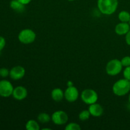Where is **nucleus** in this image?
Returning a JSON list of instances; mask_svg holds the SVG:
<instances>
[{"label":"nucleus","instance_id":"nucleus-1","mask_svg":"<svg viewBox=\"0 0 130 130\" xmlns=\"http://www.w3.org/2000/svg\"><path fill=\"white\" fill-rule=\"evenodd\" d=\"M118 0H98L97 6L101 13L111 15L116 12L118 7Z\"/></svg>","mask_w":130,"mask_h":130},{"label":"nucleus","instance_id":"nucleus-2","mask_svg":"<svg viewBox=\"0 0 130 130\" xmlns=\"http://www.w3.org/2000/svg\"><path fill=\"white\" fill-rule=\"evenodd\" d=\"M112 91L116 96H125L130 91L129 81L123 78L116 81L112 86Z\"/></svg>","mask_w":130,"mask_h":130},{"label":"nucleus","instance_id":"nucleus-3","mask_svg":"<svg viewBox=\"0 0 130 130\" xmlns=\"http://www.w3.org/2000/svg\"><path fill=\"white\" fill-rule=\"evenodd\" d=\"M123 66L120 60L114 58L107 62L105 67V71L109 76H116L123 71Z\"/></svg>","mask_w":130,"mask_h":130},{"label":"nucleus","instance_id":"nucleus-4","mask_svg":"<svg viewBox=\"0 0 130 130\" xmlns=\"http://www.w3.org/2000/svg\"><path fill=\"white\" fill-rule=\"evenodd\" d=\"M36 38V34L30 29H24L19 32L18 39L21 43L29 44L32 43Z\"/></svg>","mask_w":130,"mask_h":130},{"label":"nucleus","instance_id":"nucleus-5","mask_svg":"<svg viewBox=\"0 0 130 130\" xmlns=\"http://www.w3.org/2000/svg\"><path fill=\"white\" fill-rule=\"evenodd\" d=\"M81 98L85 104L91 105L97 102L99 95L96 91L93 89H85L81 93Z\"/></svg>","mask_w":130,"mask_h":130},{"label":"nucleus","instance_id":"nucleus-6","mask_svg":"<svg viewBox=\"0 0 130 130\" xmlns=\"http://www.w3.org/2000/svg\"><path fill=\"white\" fill-rule=\"evenodd\" d=\"M14 87L10 81L6 79L0 81V96L8 98L12 96Z\"/></svg>","mask_w":130,"mask_h":130},{"label":"nucleus","instance_id":"nucleus-7","mask_svg":"<svg viewBox=\"0 0 130 130\" xmlns=\"http://www.w3.org/2000/svg\"><path fill=\"white\" fill-rule=\"evenodd\" d=\"M52 121L56 125H63L67 123L69 116L67 113L63 110H57L51 116Z\"/></svg>","mask_w":130,"mask_h":130},{"label":"nucleus","instance_id":"nucleus-8","mask_svg":"<svg viewBox=\"0 0 130 130\" xmlns=\"http://www.w3.org/2000/svg\"><path fill=\"white\" fill-rule=\"evenodd\" d=\"M79 93L74 86H68L64 91V99L69 102H74L78 99Z\"/></svg>","mask_w":130,"mask_h":130},{"label":"nucleus","instance_id":"nucleus-9","mask_svg":"<svg viewBox=\"0 0 130 130\" xmlns=\"http://www.w3.org/2000/svg\"><path fill=\"white\" fill-rule=\"evenodd\" d=\"M25 74V69L20 66H17L12 67L10 71V77L11 79L18 81L24 77Z\"/></svg>","mask_w":130,"mask_h":130},{"label":"nucleus","instance_id":"nucleus-10","mask_svg":"<svg viewBox=\"0 0 130 130\" xmlns=\"http://www.w3.org/2000/svg\"><path fill=\"white\" fill-rule=\"evenodd\" d=\"M28 95L27 90L24 86H19L14 88L12 96L17 100L21 101L26 99Z\"/></svg>","mask_w":130,"mask_h":130},{"label":"nucleus","instance_id":"nucleus-11","mask_svg":"<svg viewBox=\"0 0 130 130\" xmlns=\"http://www.w3.org/2000/svg\"><path fill=\"white\" fill-rule=\"evenodd\" d=\"M88 110L91 114V116L95 117V118H99V117L102 116L104 113L103 107L100 104L96 102L89 105Z\"/></svg>","mask_w":130,"mask_h":130},{"label":"nucleus","instance_id":"nucleus-12","mask_svg":"<svg viewBox=\"0 0 130 130\" xmlns=\"http://www.w3.org/2000/svg\"><path fill=\"white\" fill-rule=\"evenodd\" d=\"M130 30V25L128 22H120L118 23L115 27L116 34L119 36H125Z\"/></svg>","mask_w":130,"mask_h":130},{"label":"nucleus","instance_id":"nucleus-13","mask_svg":"<svg viewBox=\"0 0 130 130\" xmlns=\"http://www.w3.org/2000/svg\"><path fill=\"white\" fill-rule=\"evenodd\" d=\"M51 96L55 102H59L64 99V91L59 88H55L51 92Z\"/></svg>","mask_w":130,"mask_h":130},{"label":"nucleus","instance_id":"nucleus-14","mask_svg":"<svg viewBox=\"0 0 130 130\" xmlns=\"http://www.w3.org/2000/svg\"><path fill=\"white\" fill-rule=\"evenodd\" d=\"M10 6L13 10L17 13H23L25 10V5L19 0H11Z\"/></svg>","mask_w":130,"mask_h":130},{"label":"nucleus","instance_id":"nucleus-15","mask_svg":"<svg viewBox=\"0 0 130 130\" xmlns=\"http://www.w3.org/2000/svg\"><path fill=\"white\" fill-rule=\"evenodd\" d=\"M25 128L27 130H39L40 129V126L36 121L30 119L27 121L25 124Z\"/></svg>","mask_w":130,"mask_h":130},{"label":"nucleus","instance_id":"nucleus-16","mask_svg":"<svg viewBox=\"0 0 130 130\" xmlns=\"http://www.w3.org/2000/svg\"><path fill=\"white\" fill-rule=\"evenodd\" d=\"M118 19L119 21L122 22H128L129 23L130 20V13L128 11H120L118 14Z\"/></svg>","mask_w":130,"mask_h":130},{"label":"nucleus","instance_id":"nucleus-17","mask_svg":"<svg viewBox=\"0 0 130 130\" xmlns=\"http://www.w3.org/2000/svg\"><path fill=\"white\" fill-rule=\"evenodd\" d=\"M38 120L41 123H43L44 124V123H49L52 120V118L50 116V114L45 112H42L38 114Z\"/></svg>","mask_w":130,"mask_h":130},{"label":"nucleus","instance_id":"nucleus-18","mask_svg":"<svg viewBox=\"0 0 130 130\" xmlns=\"http://www.w3.org/2000/svg\"><path fill=\"white\" fill-rule=\"evenodd\" d=\"M91 114H90V112H89L88 109V110H83L79 114L78 118L79 120L81 121H87L88 119H90Z\"/></svg>","mask_w":130,"mask_h":130},{"label":"nucleus","instance_id":"nucleus-19","mask_svg":"<svg viewBox=\"0 0 130 130\" xmlns=\"http://www.w3.org/2000/svg\"><path fill=\"white\" fill-rule=\"evenodd\" d=\"M81 129L79 124L76 123H70L65 127V129L66 130H80Z\"/></svg>","mask_w":130,"mask_h":130},{"label":"nucleus","instance_id":"nucleus-20","mask_svg":"<svg viewBox=\"0 0 130 130\" xmlns=\"http://www.w3.org/2000/svg\"><path fill=\"white\" fill-rule=\"evenodd\" d=\"M9 76H10V71L7 68L5 67L0 68V77L5 78Z\"/></svg>","mask_w":130,"mask_h":130},{"label":"nucleus","instance_id":"nucleus-21","mask_svg":"<svg viewBox=\"0 0 130 130\" xmlns=\"http://www.w3.org/2000/svg\"><path fill=\"white\" fill-rule=\"evenodd\" d=\"M123 67H126L130 66V56H125L121 60Z\"/></svg>","mask_w":130,"mask_h":130},{"label":"nucleus","instance_id":"nucleus-22","mask_svg":"<svg viewBox=\"0 0 130 130\" xmlns=\"http://www.w3.org/2000/svg\"><path fill=\"white\" fill-rule=\"evenodd\" d=\"M123 76H124V78L130 81V66L125 67L123 70Z\"/></svg>","mask_w":130,"mask_h":130},{"label":"nucleus","instance_id":"nucleus-23","mask_svg":"<svg viewBox=\"0 0 130 130\" xmlns=\"http://www.w3.org/2000/svg\"><path fill=\"white\" fill-rule=\"evenodd\" d=\"M6 45V39L4 37L0 36V52L4 49Z\"/></svg>","mask_w":130,"mask_h":130},{"label":"nucleus","instance_id":"nucleus-24","mask_svg":"<svg viewBox=\"0 0 130 130\" xmlns=\"http://www.w3.org/2000/svg\"><path fill=\"white\" fill-rule=\"evenodd\" d=\"M125 41L126 44H128V45L130 46V30L125 35Z\"/></svg>","mask_w":130,"mask_h":130},{"label":"nucleus","instance_id":"nucleus-25","mask_svg":"<svg viewBox=\"0 0 130 130\" xmlns=\"http://www.w3.org/2000/svg\"><path fill=\"white\" fill-rule=\"evenodd\" d=\"M19 1H20V2H21L22 3L24 4V5H28V4L30 3L31 2L32 0H19Z\"/></svg>","mask_w":130,"mask_h":130},{"label":"nucleus","instance_id":"nucleus-26","mask_svg":"<svg viewBox=\"0 0 130 130\" xmlns=\"http://www.w3.org/2000/svg\"><path fill=\"white\" fill-rule=\"evenodd\" d=\"M74 86L73 83L71 81H68V82H67V87H68V86Z\"/></svg>","mask_w":130,"mask_h":130},{"label":"nucleus","instance_id":"nucleus-27","mask_svg":"<svg viewBox=\"0 0 130 130\" xmlns=\"http://www.w3.org/2000/svg\"><path fill=\"white\" fill-rule=\"evenodd\" d=\"M43 130H46V129H48V130H51V129L50 128H43V129H42Z\"/></svg>","mask_w":130,"mask_h":130},{"label":"nucleus","instance_id":"nucleus-28","mask_svg":"<svg viewBox=\"0 0 130 130\" xmlns=\"http://www.w3.org/2000/svg\"><path fill=\"white\" fill-rule=\"evenodd\" d=\"M128 101H129V104H130V93H129V96H128Z\"/></svg>","mask_w":130,"mask_h":130},{"label":"nucleus","instance_id":"nucleus-29","mask_svg":"<svg viewBox=\"0 0 130 130\" xmlns=\"http://www.w3.org/2000/svg\"><path fill=\"white\" fill-rule=\"evenodd\" d=\"M69 1H75V0H68Z\"/></svg>","mask_w":130,"mask_h":130},{"label":"nucleus","instance_id":"nucleus-30","mask_svg":"<svg viewBox=\"0 0 130 130\" xmlns=\"http://www.w3.org/2000/svg\"><path fill=\"white\" fill-rule=\"evenodd\" d=\"M129 25H130V20H129Z\"/></svg>","mask_w":130,"mask_h":130}]
</instances>
